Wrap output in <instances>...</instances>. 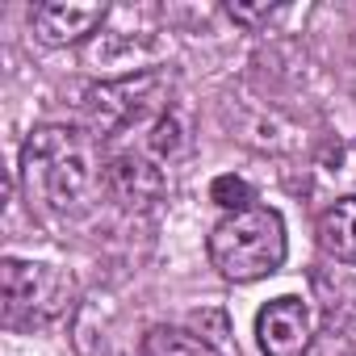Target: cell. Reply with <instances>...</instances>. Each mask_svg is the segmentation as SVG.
Instances as JSON below:
<instances>
[{
  "label": "cell",
  "instance_id": "cell-2",
  "mask_svg": "<svg viewBox=\"0 0 356 356\" xmlns=\"http://www.w3.org/2000/svg\"><path fill=\"white\" fill-rule=\"evenodd\" d=\"M285 218L273 210V206H252V210H239V214H227L210 239H206V256L210 264L227 277V281H260V277H273L281 264H285Z\"/></svg>",
  "mask_w": 356,
  "mask_h": 356
},
{
  "label": "cell",
  "instance_id": "cell-4",
  "mask_svg": "<svg viewBox=\"0 0 356 356\" xmlns=\"http://www.w3.org/2000/svg\"><path fill=\"white\" fill-rule=\"evenodd\" d=\"M0 298H5V323L9 327H42L67 314L76 298V281L55 264H34L9 256L0 264Z\"/></svg>",
  "mask_w": 356,
  "mask_h": 356
},
{
  "label": "cell",
  "instance_id": "cell-10",
  "mask_svg": "<svg viewBox=\"0 0 356 356\" xmlns=\"http://www.w3.org/2000/svg\"><path fill=\"white\" fill-rule=\"evenodd\" d=\"M210 202H218L227 214H239V210H252V185L243 181V176L227 172L218 176V181L210 185Z\"/></svg>",
  "mask_w": 356,
  "mask_h": 356
},
{
  "label": "cell",
  "instance_id": "cell-8",
  "mask_svg": "<svg viewBox=\"0 0 356 356\" xmlns=\"http://www.w3.org/2000/svg\"><path fill=\"white\" fill-rule=\"evenodd\" d=\"M318 248L339 260V264H356V197H339L318 214Z\"/></svg>",
  "mask_w": 356,
  "mask_h": 356
},
{
  "label": "cell",
  "instance_id": "cell-11",
  "mask_svg": "<svg viewBox=\"0 0 356 356\" xmlns=\"http://www.w3.org/2000/svg\"><path fill=\"white\" fill-rule=\"evenodd\" d=\"M277 9H268V5H227V17L231 22H239V26H248V30H256L260 22H268Z\"/></svg>",
  "mask_w": 356,
  "mask_h": 356
},
{
  "label": "cell",
  "instance_id": "cell-1",
  "mask_svg": "<svg viewBox=\"0 0 356 356\" xmlns=\"http://www.w3.org/2000/svg\"><path fill=\"white\" fill-rule=\"evenodd\" d=\"M17 181L34 214L42 218L80 214L92 202V193L105 189V159L97 134H84L76 126H38L22 147Z\"/></svg>",
  "mask_w": 356,
  "mask_h": 356
},
{
  "label": "cell",
  "instance_id": "cell-5",
  "mask_svg": "<svg viewBox=\"0 0 356 356\" xmlns=\"http://www.w3.org/2000/svg\"><path fill=\"white\" fill-rule=\"evenodd\" d=\"M256 339L264 356H310L314 348V314L302 298L281 293L256 314Z\"/></svg>",
  "mask_w": 356,
  "mask_h": 356
},
{
  "label": "cell",
  "instance_id": "cell-3",
  "mask_svg": "<svg viewBox=\"0 0 356 356\" xmlns=\"http://www.w3.org/2000/svg\"><path fill=\"white\" fill-rule=\"evenodd\" d=\"M168 109H172V101H168V76L163 72H134V76L97 84L84 97V118H88V130L97 138L147 130Z\"/></svg>",
  "mask_w": 356,
  "mask_h": 356
},
{
  "label": "cell",
  "instance_id": "cell-6",
  "mask_svg": "<svg viewBox=\"0 0 356 356\" xmlns=\"http://www.w3.org/2000/svg\"><path fill=\"white\" fill-rule=\"evenodd\" d=\"M105 189L113 202L122 206H151L163 189H168V176H163V159L147 147H126L113 151L105 159Z\"/></svg>",
  "mask_w": 356,
  "mask_h": 356
},
{
  "label": "cell",
  "instance_id": "cell-9",
  "mask_svg": "<svg viewBox=\"0 0 356 356\" xmlns=\"http://www.w3.org/2000/svg\"><path fill=\"white\" fill-rule=\"evenodd\" d=\"M138 356H222V352L185 327H151L138 343Z\"/></svg>",
  "mask_w": 356,
  "mask_h": 356
},
{
  "label": "cell",
  "instance_id": "cell-7",
  "mask_svg": "<svg viewBox=\"0 0 356 356\" xmlns=\"http://www.w3.org/2000/svg\"><path fill=\"white\" fill-rule=\"evenodd\" d=\"M109 9L105 5H63V0H47V5L30 9V26L34 38L42 47H72L84 42L97 26H105Z\"/></svg>",
  "mask_w": 356,
  "mask_h": 356
}]
</instances>
